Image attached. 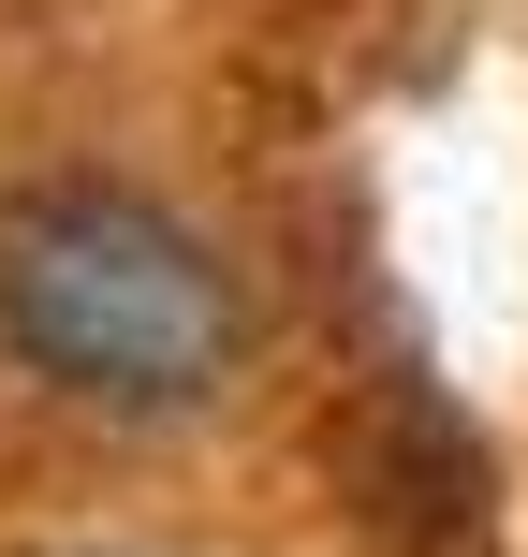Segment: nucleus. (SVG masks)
<instances>
[{
    "label": "nucleus",
    "mask_w": 528,
    "mask_h": 557,
    "mask_svg": "<svg viewBox=\"0 0 528 557\" xmlns=\"http://www.w3.org/2000/svg\"><path fill=\"white\" fill-rule=\"evenodd\" d=\"M0 337L59 396L103 411H192L235 352V294L192 221L147 191H29L0 206Z\"/></svg>",
    "instance_id": "obj_1"
}]
</instances>
